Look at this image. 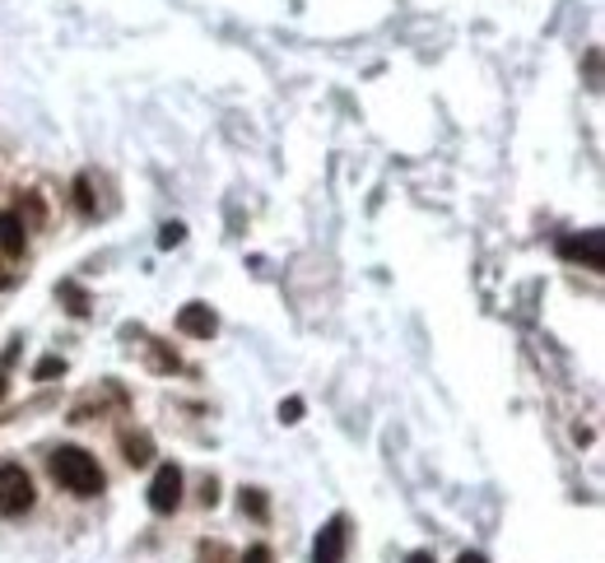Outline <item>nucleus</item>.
Segmentation results:
<instances>
[{
	"label": "nucleus",
	"instance_id": "obj_13",
	"mask_svg": "<svg viewBox=\"0 0 605 563\" xmlns=\"http://www.w3.org/2000/svg\"><path fill=\"white\" fill-rule=\"evenodd\" d=\"M14 345H19V340H10V349H5V354H0V401H5V392H10L5 373H10V363H14Z\"/></svg>",
	"mask_w": 605,
	"mask_h": 563
},
{
	"label": "nucleus",
	"instance_id": "obj_7",
	"mask_svg": "<svg viewBox=\"0 0 605 563\" xmlns=\"http://www.w3.org/2000/svg\"><path fill=\"white\" fill-rule=\"evenodd\" d=\"M29 247V224L24 215H14V210H0V257H24Z\"/></svg>",
	"mask_w": 605,
	"mask_h": 563
},
{
	"label": "nucleus",
	"instance_id": "obj_17",
	"mask_svg": "<svg viewBox=\"0 0 605 563\" xmlns=\"http://www.w3.org/2000/svg\"><path fill=\"white\" fill-rule=\"evenodd\" d=\"M182 233H187L182 224H164V238H159V243H164V247H178V243H182Z\"/></svg>",
	"mask_w": 605,
	"mask_h": 563
},
{
	"label": "nucleus",
	"instance_id": "obj_20",
	"mask_svg": "<svg viewBox=\"0 0 605 563\" xmlns=\"http://www.w3.org/2000/svg\"><path fill=\"white\" fill-rule=\"evenodd\" d=\"M5 284H10V275H0V289H5Z\"/></svg>",
	"mask_w": 605,
	"mask_h": 563
},
{
	"label": "nucleus",
	"instance_id": "obj_15",
	"mask_svg": "<svg viewBox=\"0 0 605 563\" xmlns=\"http://www.w3.org/2000/svg\"><path fill=\"white\" fill-rule=\"evenodd\" d=\"M243 563H276V554H270V545H251L243 554Z\"/></svg>",
	"mask_w": 605,
	"mask_h": 563
},
{
	"label": "nucleus",
	"instance_id": "obj_3",
	"mask_svg": "<svg viewBox=\"0 0 605 563\" xmlns=\"http://www.w3.org/2000/svg\"><path fill=\"white\" fill-rule=\"evenodd\" d=\"M182 471L172 461H164L159 471H154V480H149V508L159 513V517H168V513H178L182 508Z\"/></svg>",
	"mask_w": 605,
	"mask_h": 563
},
{
	"label": "nucleus",
	"instance_id": "obj_2",
	"mask_svg": "<svg viewBox=\"0 0 605 563\" xmlns=\"http://www.w3.org/2000/svg\"><path fill=\"white\" fill-rule=\"evenodd\" d=\"M33 503H37V489H33L29 471H24V465H14V461H5V465H0V513L24 517Z\"/></svg>",
	"mask_w": 605,
	"mask_h": 563
},
{
	"label": "nucleus",
	"instance_id": "obj_19",
	"mask_svg": "<svg viewBox=\"0 0 605 563\" xmlns=\"http://www.w3.org/2000/svg\"><path fill=\"white\" fill-rule=\"evenodd\" d=\"M457 563H490V559H484V554H461Z\"/></svg>",
	"mask_w": 605,
	"mask_h": 563
},
{
	"label": "nucleus",
	"instance_id": "obj_18",
	"mask_svg": "<svg viewBox=\"0 0 605 563\" xmlns=\"http://www.w3.org/2000/svg\"><path fill=\"white\" fill-rule=\"evenodd\" d=\"M405 563H434V554H428V550H415V554H410Z\"/></svg>",
	"mask_w": 605,
	"mask_h": 563
},
{
	"label": "nucleus",
	"instance_id": "obj_12",
	"mask_svg": "<svg viewBox=\"0 0 605 563\" xmlns=\"http://www.w3.org/2000/svg\"><path fill=\"white\" fill-rule=\"evenodd\" d=\"M56 373H66V359H56V354L33 368V378H37V382H47V378H56Z\"/></svg>",
	"mask_w": 605,
	"mask_h": 563
},
{
	"label": "nucleus",
	"instance_id": "obj_1",
	"mask_svg": "<svg viewBox=\"0 0 605 563\" xmlns=\"http://www.w3.org/2000/svg\"><path fill=\"white\" fill-rule=\"evenodd\" d=\"M47 471H52V480L61 484L66 494H75V498H99L103 484H108L99 457L85 452V448H70V442L47 457Z\"/></svg>",
	"mask_w": 605,
	"mask_h": 563
},
{
	"label": "nucleus",
	"instance_id": "obj_6",
	"mask_svg": "<svg viewBox=\"0 0 605 563\" xmlns=\"http://www.w3.org/2000/svg\"><path fill=\"white\" fill-rule=\"evenodd\" d=\"M178 331L191 336V340H210L214 331H220V317L210 313V303H187L178 313Z\"/></svg>",
	"mask_w": 605,
	"mask_h": 563
},
{
	"label": "nucleus",
	"instance_id": "obj_8",
	"mask_svg": "<svg viewBox=\"0 0 605 563\" xmlns=\"http://www.w3.org/2000/svg\"><path fill=\"white\" fill-rule=\"evenodd\" d=\"M116 442H122L126 465H149V461H154V438H149L145 429H126Z\"/></svg>",
	"mask_w": 605,
	"mask_h": 563
},
{
	"label": "nucleus",
	"instance_id": "obj_14",
	"mask_svg": "<svg viewBox=\"0 0 605 563\" xmlns=\"http://www.w3.org/2000/svg\"><path fill=\"white\" fill-rule=\"evenodd\" d=\"M299 415H303V401H299V396L280 405V419H284V424H299Z\"/></svg>",
	"mask_w": 605,
	"mask_h": 563
},
{
	"label": "nucleus",
	"instance_id": "obj_16",
	"mask_svg": "<svg viewBox=\"0 0 605 563\" xmlns=\"http://www.w3.org/2000/svg\"><path fill=\"white\" fill-rule=\"evenodd\" d=\"M201 503H205V508H214V503H220V484H214V475L201 484Z\"/></svg>",
	"mask_w": 605,
	"mask_h": 563
},
{
	"label": "nucleus",
	"instance_id": "obj_4",
	"mask_svg": "<svg viewBox=\"0 0 605 563\" xmlns=\"http://www.w3.org/2000/svg\"><path fill=\"white\" fill-rule=\"evenodd\" d=\"M345 550H349V517L336 513L317 531V545H312V563H345Z\"/></svg>",
	"mask_w": 605,
	"mask_h": 563
},
{
	"label": "nucleus",
	"instance_id": "obj_11",
	"mask_svg": "<svg viewBox=\"0 0 605 563\" xmlns=\"http://www.w3.org/2000/svg\"><path fill=\"white\" fill-rule=\"evenodd\" d=\"M75 210H80V215H85V219L93 215V210H99V205H93V191H89V178H75Z\"/></svg>",
	"mask_w": 605,
	"mask_h": 563
},
{
	"label": "nucleus",
	"instance_id": "obj_9",
	"mask_svg": "<svg viewBox=\"0 0 605 563\" xmlns=\"http://www.w3.org/2000/svg\"><path fill=\"white\" fill-rule=\"evenodd\" d=\"M238 508H243L247 517H257V521H266V517H270V503H266V489H243V494H238Z\"/></svg>",
	"mask_w": 605,
	"mask_h": 563
},
{
	"label": "nucleus",
	"instance_id": "obj_5",
	"mask_svg": "<svg viewBox=\"0 0 605 563\" xmlns=\"http://www.w3.org/2000/svg\"><path fill=\"white\" fill-rule=\"evenodd\" d=\"M559 257L582 261L587 270H601V266H605V238H601V228H587L582 238H563V243H559Z\"/></svg>",
	"mask_w": 605,
	"mask_h": 563
},
{
	"label": "nucleus",
	"instance_id": "obj_10",
	"mask_svg": "<svg viewBox=\"0 0 605 563\" xmlns=\"http://www.w3.org/2000/svg\"><path fill=\"white\" fill-rule=\"evenodd\" d=\"M56 294H61V299L70 303V313H75V317H85V313H89V294H85L80 284H61Z\"/></svg>",
	"mask_w": 605,
	"mask_h": 563
}]
</instances>
